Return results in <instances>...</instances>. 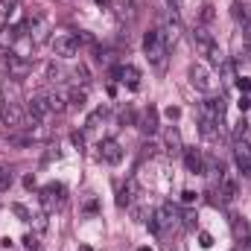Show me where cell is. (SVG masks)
Wrapping results in <instances>:
<instances>
[{
	"instance_id": "obj_33",
	"label": "cell",
	"mask_w": 251,
	"mask_h": 251,
	"mask_svg": "<svg viewBox=\"0 0 251 251\" xmlns=\"http://www.w3.org/2000/svg\"><path fill=\"white\" fill-rule=\"evenodd\" d=\"M181 196H184V201H187V204H190V201H193V199H196V193H193V190H184Z\"/></svg>"
},
{
	"instance_id": "obj_12",
	"label": "cell",
	"mask_w": 251,
	"mask_h": 251,
	"mask_svg": "<svg viewBox=\"0 0 251 251\" xmlns=\"http://www.w3.org/2000/svg\"><path fill=\"white\" fill-rule=\"evenodd\" d=\"M6 70H9L12 76H26V70H29V59H21V56L9 53V59H6Z\"/></svg>"
},
{
	"instance_id": "obj_27",
	"label": "cell",
	"mask_w": 251,
	"mask_h": 251,
	"mask_svg": "<svg viewBox=\"0 0 251 251\" xmlns=\"http://www.w3.org/2000/svg\"><path fill=\"white\" fill-rule=\"evenodd\" d=\"M12 210H15V213H18V216H21L24 222H29V219H32V216L26 213V207H24V204H12Z\"/></svg>"
},
{
	"instance_id": "obj_25",
	"label": "cell",
	"mask_w": 251,
	"mask_h": 251,
	"mask_svg": "<svg viewBox=\"0 0 251 251\" xmlns=\"http://www.w3.org/2000/svg\"><path fill=\"white\" fill-rule=\"evenodd\" d=\"M199 246H201V249H210V246H213V237H210L207 231H201V234H199Z\"/></svg>"
},
{
	"instance_id": "obj_8",
	"label": "cell",
	"mask_w": 251,
	"mask_h": 251,
	"mask_svg": "<svg viewBox=\"0 0 251 251\" xmlns=\"http://www.w3.org/2000/svg\"><path fill=\"white\" fill-rule=\"evenodd\" d=\"M114 76H117L123 85H128L131 91H137V88H140V73H137V67H131V64L117 67V70H114Z\"/></svg>"
},
{
	"instance_id": "obj_7",
	"label": "cell",
	"mask_w": 251,
	"mask_h": 251,
	"mask_svg": "<svg viewBox=\"0 0 251 251\" xmlns=\"http://www.w3.org/2000/svg\"><path fill=\"white\" fill-rule=\"evenodd\" d=\"M100 158H102L105 164H120V161H123L120 143H117V140H102V143H100Z\"/></svg>"
},
{
	"instance_id": "obj_16",
	"label": "cell",
	"mask_w": 251,
	"mask_h": 251,
	"mask_svg": "<svg viewBox=\"0 0 251 251\" xmlns=\"http://www.w3.org/2000/svg\"><path fill=\"white\" fill-rule=\"evenodd\" d=\"M178 35H181V26H178V21H170V24H167V29L161 32V38H164V44H167V47H173V44L178 41Z\"/></svg>"
},
{
	"instance_id": "obj_24",
	"label": "cell",
	"mask_w": 251,
	"mask_h": 251,
	"mask_svg": "<svg viewBox=\"0 0 251 251\" xmlns=\"http://www.w3.org/2000/svg\"><path fill=\"white\" fill-rule=\"evenodd\" d=\"M73 76H76V82H88V67H85V64H79V67L73 70Z\"/></svg>"
},
{
	"instance_id": "obj_37",
	"label": "cell",
	"mask_w": 251,
	"mask_h": 251,
	"mask_svg": "<svg viewBox=\"0 0 251 251\" xmlns=\"http://www.w3.org/2000/svg\"><path fill=\"white\" fill-rule=\"evenodd\" d=\"M97 3H111V0H97Z\"/></svg>"
},
{
	"instance_id": "obj_26",
	"label": "cell",
	"mask_w": 251,
	"mask_h": 251,
	"mask_svg": "<svg viewBox=\"0 0 251 251\" xmlns=\"http://www.w3.org/2000/svg\"><path fill=\"white\" fill-rule=\"evenodd\" d=\"M246 131H249V123H246V120H240V123H237V128H234V137L240 140V137H246Z\"/></svg>"
},
{
	"instance_id": "obj_17",
	"label": "cell",
	"mask_w": 251,
	"mask_h": 251,
	"mask_svg": "<svg viewBox=\"0 0 251 251\" xmlns=\"http://www.w3.org/2000/svg\"><path fill=\"white\" fill-rule=\"evenodd\" d=\"M219 196L222 199H234L237 196V181L231 176H222V187H219Z\"/></svg>"
},
{
	"instance_id": "obj_5",
	"label": "cell",
	"mask_w": 251,
	"mask_h": 251,
	"mask_svg": "<svg viewBox=\"0 0 251 251\" xmlns=\"http://www.w3.org/2000/svg\"><path fill=\"white\" fill-rule=\"evenodd\" d=\"M0 117H3V123L9 128H24V123H26V114H24V108L18 102H3Z\"/></svg>"
},
{
	"instance_id": "obj_23",
	"label": "cell",
	"mask_w": 251,
	"mask_h": 251,
	"mask_svg": "<svg viewBox=\"0 0 251 251\" xmlns=\"http://www.w3.org/2000/svg\"><path fill=\"white\" fill-rule=\"evenodd\" d=\"M9 184H12V173H9V167L0 164V190H9Z\"/></svg>"
},
{
	"instance_id": "obj_34",
	"label": "cell",
	"mask_w": 251,
	"mask_h": 251,
	"mask_svg": "<svg viewBox=\"0 0 251 251\" xmlns=\"http://www.w3.org/2000/svg\"><path fill=\"white\" fill-rule=\"evenodd\" d=\"M240 88H243V91H251V82L249 79H240Z\"/></svg>"
},
{
	"instance_id": "obj_4",
	"label": "cell",
	"mask_w": 251,
	"mask_h": 251,
	"mask_svg": "<svg viewBox=\"0 0 251 251\" xmlns=\"http://www.w3.org/2000/svg\"><path fill=\"white\" fill-rule=\"evenodd\" d=\"M190 85H193L196 91H201V94H210V91L216 88V82H213L210 70H207L204 64H199V62L190 67Z\"/></svg>"
},
{
	"instance_id": "obj_29",
	"label": "cell",
	"mask_w": 251,
	"mask_h": 251,
	"mask_svg": "<svg viewBox=\"0 0 251 251\" xmlns=\"http://www.w3.org/2000/svg\"><path fill=\"white\" fill-rule=\"evenodd\" d=\"M213 21V6H204L201 9V24H210Z\"/></svg>"
},
{
	"instance_id": "obj_18",
	"label": "cell",
	"mask_w": 251,
	"mask_h": 251,
	"mask_svg": "<svg viewBox=\"0 0 251 251\" xmlns=\"http://www.w3.org/2000/svg\"><path fill=\"white\" fill-rule=\"evenodd\" d=\"M67 102H70V105H76V108H85L88 94H85V91H79V88H73V91H67Z\"/></svg>"
},
{
	"instance_id": "obj_10",
	"label": "cell",
	"mask_w": 251,
	"mask_h": 251,
	"mask_svg": "<svg viewBox=\"0 0 251 251\" xmlns=\"http://www.w3.org/2000/svg\"><path fill=\"white\" fill-rule=\"evenodd\" d=\"M184 164H187V170L193 176H201L204 173V158H201L199 149H184Z\"/></svg>"
},
{
	"instance_id": "obj_32",
	"label": "cell",
	"mask_w": 251,
	"mask_h": 251,
	"mask_svg": "<svg viewBox=\"0 0 251 251\" xmlns=\"http://www.w3.org/2000/svg\"><path fill=\"white\" fill-rule=\"evenodd\" d=\"M249 105H251V100L249 97H243V100H240V111H249Z\"/></svg>"
},
{
	"instance_id": "obj_22",
	"label": "cell",
	"mask_w": 251,
	"mask_h": 251,
	"mask_svg": "<svg viewBox=\"0 0 251 251\" xmlns=\"http://www.w3.org/2000/svg\"><path fill=\"white\" fill-rule=\"evenodd\" d=\"M15 6H18V0H0V18H9L15 12Z\"/></svg>"
},
{
	"instance_id": "obj_9",
	"label": "cell",
	"mask_w": 251,
	"mask_h": 251,
	"mask_svg": "<svg viewBox=\"0 0 251 251\" xmlns=\"http://www.w3.org/2000/svg\"><path fill=\"white\" fill-rule=\"evenodd\" d=\"M155 219L161 222V228H173V225L178 222V207H173V204L167 201V204H161V207H158Z\"/></svg>"
},
{
	"instance_id": "obj_31",
	"label": "cell",
	"mask_w": 251,
	"mask_h": 251,
	"mask_svg": "<svg viewBox=\"0 0 251 251\" xmlns=\"http://www.w3.org/2000/svg\"><path fill=\"white\" fill-rule=\"evenodd\" d=\"M184 219H187V228H196V213H193V210L184 213Z\"/></svg>"
},
{
	"instance_id": "obj_14",
	"label": "cell",
	"mask_w": 251,
	"mask_h": 251,
	"mask_svg": "<svg viewBox=\"0 0 251 251\" xmlns=\"http://www.w3.org/2000/svg\"><path fill=\"white\" fill-rule=\"evenodd\" d=\"M62 193H64L62 184H47V187L41 190V199H44V204H47V207H53L56 201H62Z\"/></svg>"
},
{
	"instance_id": "obj_3",
	"label": "cell",
	"mask_w": 251,
	"mask_h": 251,
	"mask_svg": "<svg viewBox=\"0 0 251 251\" xmlns=\"http://www.w3.org/2000/svg\"><path fill=\"white\" fill-rule=\"evenodd\" d=\"M50 44H53V53L59 59H73L79 53V35H73V32H59Z\"/></svg>"
},
{
	"instance_id": "obj_35",
	"label": "cell",
	"mask_w": 251,
	"mask_h": 251,
	"mask_svg": "<svg viewBox=\"0 0 251 251\" xmlns=\"http://www.w3.org/2000/svg\"><path fill=\"white\" fill-rule=\"evenodd\" d=\"M167 3H170V6H173V9H178V6H181V3H184V0H167Z\"/></svg>"
},
{
	"instance_id": "obj_19",
	"label": "cell",
	"mask_w": 251,
	"mask_h": 251,
	"mask_svg": "<svg viewBox=\"0 0 251 251\" xmlns=\"http://www.w3.org/2000/svg\"><path fill=\"white\" fill-rule=\"evenodd\" d=\"M231 225H234V234H237L240 240H249V222H246L243 216H234V222H231Z\"/></svg>"
},
{
	"instance_id": "obj_28",
	"label": "cell",
	"mask_w": 251,
	"mask_h": 251,
	"mask_svg": "<svg viewBox=\"0 0 251 251\" xmlns=\"http://www.w3.org/2000/svg\"><path fill=\"white\" fill-rule=\"evenodd\" d=\"M128 201H131L128 190H120V193H117V204H120V207H128Z\"/></svg>"
},
{
	"instance_id": "obj_6",
	"label": "cell",
	"mask_w": 251,
	"mask_h": 251,
	"mask_svg": "<svg viewBox=\"0 0 251 251\" xmlns=\"http://www.w3.org/2000/svg\"><path fill=\"white\" fill-rule=\"evenodd\" d=\"M234 161H237V167H240L243 176H251V149H249L246 140H237V146H234Z\"/></svg>"
},
{
	"instance_id": "obj_2",
	"label": "cell",
	"mask_w": 251,
	"mask_h": 251,
	"mask_svg": "<svg viewBox=\"0 0 251 251\" xmlns=\"http://www.w3.org/2000/svg\"><path fill=\"white\" fill-rule=\"evenodd\" d=\"M193 41H196V47H199V53H201V56H210V62H213V64H222V62H225L207 26H196V29H193Z\"/></svg>"
},
{
	"instance_id": "obj_21",
	"label": "cell",
	"mask_w": 251,
	"mask_h": 251,
	"mask_svg": "<svg viewBox=\"0 0 251 251\" xmlns=\"http://www.w3.org/2000/svg\"><path fill=\"white\" fill-rule=\"evenodd\" d=\"M62 76L64 73H62V67H59L56 62L47 64V79H50V82H62Z\"/></svg>"
},
{
	"instance_id": "obj_11",
	"label": "cell",
	"mask_w": 251,
	"mask_h": 251,
	"mask_svg": "<svg viewBox=\"0 0 251 251\" xmlns=\"http://www.w3.org/2000/svg\"><path fill=\"white\" fill-rule=\"evenodd\" d=\"M29 114H32V120H41V117L50 114V108H47V97H44V94H35V97L29 100Z\"/></svg>"
},
{
	"instance_id": "obj_20",
	"label": "cell",
	"mask_w": 251,
	"mask_h": 251,
	"mask_svg": "<svg viewBox=\"0 0 251 251\" xmlns=\"http://www.w3.org/2000/svg\"><path fill=\"white\" fill-rule=\"evenodd\" d=\"M167 146H170V152H178V149H181V134H178V128H170V131H167Z\"/></svg>"
},
{
	"instance_id": "obj_13",
	"label": "cell",
	"mask_w": 251,
	"mask_h": 251,
	"mask_svg": "<svg viewBox=\"0 0 251 251\" xmlns=\"http://www.w3.org/2000/svg\"><path fill=\"white\" fill-rule=\"evenodd\" d=\"M44 97H47V108H50V114H62V111H67V94L53 91V94H44Z\"/></svg>"
},
{
	"instance_id": "obj_1",
	"label": "cell",
	"mask_w": 251,
	"mask_h": 251,
	"mask_svg": "<svg viewBox=\"0 0 251 251\" xmlns=\"http://www.w3.org/2000/svg\"><path fill=\"white\" fill-rule=\"evenodd\" d=\"M167 44H164V38H161V32L158 29H149L146 35H143V53H146V59L155 64V67H164L167 64Z\"/></svg>"
},
{
	"instance_id": "obj_15",
	"label": "cell",
	"mask_w": 251,
	"mask_h": 251,
	"mask_svg": "<svg viewBox=\"0 0 251 251\" xmlns=\"http://www.w3.org/2000/svg\"><path fill=\"white\" fill-rule=\"evenodd\" d=\"M140 128L146 131V134H155L158 131V111L149 105L146 111H143V120H140Z\"/></svg>"
},
{
	"instance_id": "obj_30",
	"label": "cell",
	"mask_w": 251,
	"mask_h": 251,
	"mask_svg": "<svg viewBox=\"0 0 251 251\" xmlns=\"http://www.w3.org/2000/svg\"><path fill=\"white\" fill-rule=\"evenodd\" d=\"M24 243H26V249H38V240H35V237H29V234H26V237H24Z\"/></svg>"
},
{
	"instance_id": "obj_36",
	"label": "cell",
	"mask_w": 251,
	"mask_h": 251,
	"mask_svg": "<svg viewBox=\"0 0 251 251\" xmlns=\"http://www.w3.org/2000/svg\"><path fill=\"white\" fill-rule=\"evenodd\" d=\"M137 251H152V249H146V246H143V249H137Z\"/></svg>"
}]
</instances>
